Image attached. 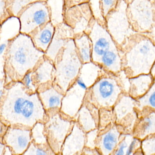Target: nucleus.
<instances>
[{
    "label": "nucleus",
    "mask_w": 155,
    "mask_h": 155,
    "mask_svg": "<svg viewBox=\"0 0 155 155\" xmlns=\"http://www.w3.org/2000/svg\"><path fill=\"white\" fill-rule=\"evenodd\" d=\"M47 114L38 93L27 91L21 81L5 86L0 103V120L8 127L31 129L38 122H45Z\"/></svg>",
    "instance_id": "f257e3e1"
},
{
    "label": "nucleus",
    "mask_w": 155,
    "mask_h": 155,
    "mask_svg": "<svg viewBox=\"0 0 155 155\" xmlns=\"http://www.w3.org/2000/svg\"><path fill=\"white\" fill-rule=\"evenodd\" d=\"M5 85L21 81L25 74L35 69L45 57V53L35 46L31 36L19 33L8 40L2 56Z\"/></svg>",
    "instance_id": "f03ea898"
},
{
    "label": "nucleus",
    "mask_w": 155,
    "mask_h": 155,
    "mask_svg": "<svg viewBox=\"0 0 155 155\" xmlns=\"http://www.w3.org/2000/svg\"><path fill=\"white\" fill-rule=\"evenodd\" d=\"M122 51L123 70L129 77L150 73L155 62V45L147 35H134Z\"/></svg>",
    "instance_id": "7ed1b4c3"
},
{
    "label": "nucleus",
    "mask_w": 155,
    "mask_h": 155,
    "mask_svg": "<svg viewBox=\"0 0 155 155\" xmlns=\"http://www.w3.org/2000/svg\"><path fill=\"white\" fill-rule=\"evenodd\" d=\"M74 38L67 42L54 62L53 84L64 94L74 83L83 64L78 54Z\"/></svg>",
    "instance_id": "20e7f679"
},
{
    "label": "nucleus",
    "mask_w": 155,
    "mask_h": 155,
    "mask_svg": "<svg viewBox=\"0 0 155 155\" xmlns=\"http://www.w3.org/2000/svg\"><path fill=\"white\" fill-rule=\"evenodd\" d=\"M123 93L116 74L107 72L88 89L85 100L99 109L113 108Z\"/></svg>",
    "instance_id": "39448f33"
},
{
    "label": "nucleus",
    "mask_w": 155,
    "mask_h": 155,
    "mask_svg": "<svg viewBox=\"0 0 155 155\" xmlns=\"http://www.w3.org/2000/svg\"><path fill=\"white\" fill-rule=\"evenodd\" d=\"M127 5L125 1L119 0L114 9L104 19L106 28L121 51L129 39L137 33L129 22Z\"/></svg>",
    "instance_id": "423d86ee"
},
{
    "label": "nucleus",
    "mask_w": 155,
    "mask_h": 155,
    "mask_svg": "<svg viewBox=\"0 0 155 155\" xmlns=\"http://www.w3.org/2000/svg\"><path fill=\"white\" fill-rule=\"evenodd\" d=\"M47 116L45 124L48 145L56 155L60 154L64 142L75 121L61 111L49 113Z\"/></svg>",
    "instance_id": "0eeeda50"
},
{
    "label": "nucleus",
    "mask_w": 155,
    "mask_h": 155,
    "mask_svg": "<svg viewBox=\"0 0 155 155\" xmlns=\"http://www.w3.org/2000/svg\"><path fill=\"white\" fill-rule=\"evenodd\" d=\"M51 14L48 2L41 1L30 5L18 16L20 32L30 35L37 28L51 21Z\"/></svg>",
    "instance_id": "6e6552de"
},
{
    "label": "nucleus",
    "mask_w": 155,
    "mask_h": 155,
    "mask_svg": "<svg viewBox=\"0 0 155 155\" xmlns=\"http://www.w3.org/2000/svg\"><path fill=\"white\" fill-rule=\"evenodd\" d=\"M127 12L129 22L137 33H146L155 25L150 0H132L127 5Z\"/></svg>",
    "instance_id": "1a4fd4ad"
},
{
    "label": "nucleus",
    "mask_w": 155,
    "mask_h": 155,
    "mask_svg": "<svg viewBox=\"0 0 155 155\" xmlns=\"http://www.w3.org/2000/svg\"><path fill=\"white\" fill-rule=\"evenodd\" d=\"M115 123L121 127L124 134H133L138 119L137 99L123 93L113 108Z\"/></svg>",
    "instance_id": "9d476101"
},
{
    "label": "nucleus",
    "mask_w": 155,
    "mask_h": 155,
    "mask_svg": "<svg viewBox=\"0 0 155 155\" xmlns=\"http://www.w3.org/2000/svg\"><path fill=\"white\" fill-rule=\"evenodd\" d=\"M63 22L72 29L75 36L87 34L96 20L89 2L63 10Z\"/></svg>",
    "instance_id": "9b49d317"
},
{
    "label": "nucleus",
    "mask_w": 155,
    "mask_h": 155,
    "mask_svg": "<svg viewBox=\"0 0 155 155\" xmlns=\"http://www.w3.org/2000/svg\"><path fill=\"white\" fill-rule=\"evenodd\" d=\"M92 45V61L99 64L105 53L119 48L106 28L105 24L96 19L87 34Z\"/></svg>",
    "instance_id": "f8f14e48"
},
{
    "label": "nucleus",
    "mask_w": 155,
    "mask_h": 155,
    "mask_svg": "<svg viewBox=\"0 0 155 155\" xmlns=\"http://www.w3.org/2000/svg\"><path fill=\"white\" fill-rule=\"evenodd\" d=\"M2 143L13 155H22L31 143V129L9 127Z\"/></svg>",
    "instance_id": "ddd939ff"
},
{
    "label": "nucleus",
    "mask_w": 155,
    "mask_h": 155,
    "mask_svg": "<svg viewBox=\"0 0 155 155\" xmlns=\"http://www.w3.org/2000/svg\"><path fill=\"white\" fill-rule=\"evenodd\" d=\"M87 92L74 82L64 94L60 111L61 113L75 120L78 111L84 103Z\"/></svg>",
    "instance_id": "4468645a"
},
{
    "label": "nucleus",
    "mask_w": 155,
    "mask_h": 155,
    "mask_svg": "<svg viewBox=\"0 0 155 155\" xmlns=\"http://www.w3.org/2000/svg\"><path fill=\"white\" fill-rule=\"evenodd\" d=\"M124 134L121 127L115 123L99 131L96 147L101 155H113L121 142Z\"/></svg>",
    "instance_id": "2eb2a0df"
},
{
    "label": "nucleus",
    "mask_w": 155,
    "mask_h": 155,
    "mask_svg": "<svg viewBox=\"0 0 155 155\" xmlns=\"http://www.w3.org/2000/svg\"><path fill=\"white\" fill-rule=\"evenodd\" d=\"M55 26V32L52 41L45 54V57L54 63L67 42L75 37L72 29L64 22L58 24Z\"/></svg>",
    "instance_id": "dca6fc26"
},
{
    "label": "nucleus",
    "mask_w": 155,
    "mask_h": 155,
    "mask_svg": "<svg viewBox=\"0 0 155 155\" xmlns=\"http://www.w3.org/2000/svg\"><path fill=\"white\" fill-rule=\"evenodd\" d=\"M86 133L75 121L62 147L61 155H81L85 147Z\"/></svg>",
    "instance_id": "f3484780"
},
{
    "label": "nucleus",
    "mask_w": 155,
    "mask_h": 155,
    "mask_svg": "<svg viewBox=\"0 0 155 155\" xmlns=\"http://www.w3.org/2000/svg\"><path fill=\"white\" fill-rule=\"evenodd\" d=\"M46 114L61 111L64 93L55 85H50L37 90Z\"/></svg>",
    "instance_id": "a211bd4d"
},
{
    "label": "nucleus",
    "mask_w": 155,
    "mask_h": 155,
    "mask_svg": "<svg viewBox=\"0 0 155 155\" xmlns=\"http://www.w3.org/2000/svg\"><path fill=\"white\" fill-rule=\"evenodd\" d=\"M138 117L133 130V136L142 140L155 134V110L144 108L138 112Z\"/></svg>",
    "instance_id": "6ab92c4d"
},
{
    "label": "nucleus",
    "mask_w": 155,
    "mask_h": 155,
    "mask_svg": "<svg viewBox=\"0 0 155 155\" xmlns=\"http://www.w3.org/2000/svg\"><path fill=\"white\" fill-rule=\"evenodd\" d=\"M99 109L85 101L75 117V121L85 133L98 128Z\"/></svg>",
    "instance_id": "aec40b11"
},
{
    "label": "nucleus",
    "mask_w": 155,
    "mask_h": 155,
    "mask_svg": "<svg viewBox=\"0 0 155 155\" xmlns=\"http://www.w3.org/2000/svg\"><path fill=\"white\" fill-rule=\"evenodd\" d=\"M54 71V63L45 55L44 59L33 71L37 90L53 84Z\"/></svg>",
    "instance_id": "412c9836"
},
{
    "label": "nucleus",
    "mask_w": 155,
    "mask_h": 155,
    "mask_svg": "<svg viewBox=\"0 0 155 155\" xmlns=\"http://www.w3.org/2000/svg\"><path fill=\"white\" fill-rule=\"evenodd\" d=\"M55 25L51 21L37 28L29 35L35 46L45 54L52 41L55 32Z\"/></svg>",
    "instance_id": "4be33fe9"
},
{
    "label": "nucleus",
    "mask_w": 155,
    "mask_h": 155,
    "mask_svg": "<svg viewBox=\"0 0 155 155\" xmlns=\"http://www.w3.org/2000/svg\"><path fill=\"white\" fill-rule=\"evenodd\" d=\"M99 64L107 72L117 74L123 70V52L119 48L107 51L102 56Z\"/></svg>",
    "instance_id": "5701e85b"
},
{
    "label": "nucleus",
    "mask_w": 155,
    "mask_h": 155,
    "mask_svg": "<svg viewBox=\"0 0 155 155\" xmlns=\"http://www.w3.org/2000/svg\"><path fill=\"white\" fill-rule=\"evenodd\" d=\"M155 80V78L150 73L130 77L128 94L135 99L143 96L151 88Z\"/></svg>",
    "instance_id": "b1692460"
},
{
    "label": "nucleus",
    "mask_w": 155,
    "mask_h": 155,
    "mask_svg": "<svg viewBox=\"0 0 155 155\" xmlns=\"http://www.w3.org/2000/svg\"><path fill=\"white\" fill-rule=\"evenodd\" d=\"M106 72L100 64L91 61L83 64L77 77L80 78L89 89Z\"/></svg>",
    "instance_id": "393cba45"
},
{
    "label": "nucleus",
    "mask_w": 155,
    "mask_h": 155,
    "mask_svg": "<svg viewBox=\"0 0 155 155\" xmlns=\"http://www.w3.org/2000/svg\"><path fill=\"white\" fill-rule=\"evenodd\" d=\"M74 43L78 54L82 63L92 61V45L91 40L87 33L76 35Z\"/></svg>",
    "instance_id": "a878e982"
},
{
    "label": "nucleus",
    "mask_w": 155,
    "mask_h": 155,
    "mask_svg": "<svg viewBox=\"0 0 155 155\" xmlns=\"http://www.w3.org/2000/svg\"><path fill=\"white\" fill-rule=\"evenodd\" d=\"M137 99V108L138 112L146 108L155 110V80L149 90Z\"/></svg>",
    "instance_id": "bb28decb"
},
{
    "label": "nucleus",
    "mask_w": 155,
    "mask_h": 155,
    "mask_svg": "<svg viewBox=\"0 0 155 155\" xmlns=\"http://www.w3.org/2000/svg\"><path fill=\"white\" fill-rule=\"evenodd\" d=\"M32 142L40 145H48L45 124L44 122L36 123L31 129Z\"/></svg>",
    "instance_id": "cd10ccee"
},
{
    "label": "nucleus",
    "mask_w": 155,
    "mask_h": 155,
    "mask_svg": "<svg viewBox=\"0 0 155 155\" xmlns=\"http://www.w3.org/2000/svg\"><path fill=\"white\" fill-rule=\"evenodd\" d=\"M48 0H9V11L12 16L18 17L21 12L27 6L33 3Z\"/></svg>",
    "instance_id": "c85d7f7f"
},
{
    "label": "nucleus",
    "mask_w": 155,
    "mask_h": 155,
    "mask_svg": "<svg viewBox=\"0 0 155 155\" xmlns=\"http://www.w3.org/2000/svg\"><path fill=\"white\" fill-rule=\"evenodd\" d=\"M115 123L113 108H102L99 109L98 129L104 130L112 124Z\"/></svg>",
    "instance_id": "c756f323"
},
{
    "label": "nucleus",
    "mask_w": 155,
    "mask_h": 155,
    "mask_svg": "<svg viewBox=\"0 0 155 155\" xmlns=\"http://www.w3.org/2000/svg\"><path fill=\"white\" fill-rule=\"evenodd\" d=\"M48 145H40L32 142L27 150L22 155H56Z\"/></svg>",
    "instance_id": "7c9ffc66"
},
{
    "label": "nucleus",
    "mask_w": 155,
    "mask_h": 155,
    "mask_svg": "<svg viewBox=\"0 0 155 155\" xmlns=\"http://www.w3.org/2000/svg\"><path fill=\"white\" fill-rule=\"evenodd\" d=\"M141 149L144 155H155V134L141 140Z\"/></svg>",
    "instance_id": "2f4dec72"
},
{
    "label": "nucleus",
    "mask_w": 155,
    "mask_h": 155,
    "mask_svg": "<svg viewBox=\"0 0 155 155\" xmlns=\"http://www.w3.org/2000/svg\"><path fill=\"white\" fill-rule=\"evenodd\" d=\"M21 81L27 91L30 93L37 92V87L35 83L33 71L26 73Z\"/></svg>",
    "instance_id": "473e14b6"
},
{
    "label": "nucleus",
    "mask_w": 155,
    "mask_h": 155,
    "mask_svg": "<svg viewBox=\"0 0 155 155\" xmlns=\"http://www.w3.org/2000/svg\"><path fill=\"white\" fill-rule=\"evenodd\" d=\"M133 135L132 134H124L123 138L112 155H125L126 150Z\"/></svg>",
    "instance_id": "72a5a7b5"
},
{
    "label": "nucleus",
    "mask_w": 155,
    "mask_h": 155,
    "mask_svg": "<svg viewBox=\"0 0 155 155\" xmlns=\"http://www.w3.org/2000/svg\"><path fill=\"white\" fill-rule=\"evenodd\" d=\"M119 0H99L101 13L104 19L110 12L114 9Z\"/></svg>",
    "instance_id": "f704fd0d"
},
{
    "label": "nucleus",
    "mask_w": 155,
    "mask_h": 155,
    "mask_svg": "<svg viewBox=\"0 0 155 155\" xmlns=\"http://www.w3.org/2000/svg\"><path fill=\"white\" fill-rule=\"evenodd\" d=\"M99 133L98 128L86 133L85 147L91 149L96 147L97 140Z\"/></svg>",
    "instance_id": "c9c22d12"
},
{
    "label": "nucleus",
    "mask_w": 155,
    "mask_h": 155,
    "mask_svg": "<svg viewBox=\"0 0 155 155\" xmlns=\"http://www.w3.org/2000/svg\"><path fill=\"white\" fill-rule=\"evenodd\" d=\"M9 0H0V24L12 16L9 11Z\"/></svg>",
    "instance_id": "e433bc0d"
},
{
    "label": "nucleus",
    "mask_w": 155,
    "mask_h": 155,
    "mask_svg": "<svg viewBox=\"0 0 155 155\" xmlns=\"http://www.w3.org/2000/svg\"><path fill=\"white\" fill-rule=\"evenodd\" d=\"M141 140L133 136L126 150L125 155H133L141 148Z\"/></svg>",
    "instance_id": "4c0bfd02"
},
{
    "label": "nucleus",
    "mask_w": 155,
    "mask_h": 155,
    "mask_svg": "<svg viewBox=\"0 0 155 155\" xmlns=\"http://www.w3.org/2000/svg\"><path fill=\"white\" fill-rule=\"evenodd\" d=\"M89 0H63V10H65L74 5L89 2Z\"/></svg>",
    "instance_id": "58836bf2"
},
{
    "label": "nucleus",
    "mask_w": 155,
    "mask_h": 155,
    "mask_svg": "<svg viewBox=\"0 0 155 155\" xmlns=\"http://www.w3.org/2000/svg\"><path fill=\"white\" fill-rule=\"evenodd\" d=\"M8 127H9L0 120V142L2 143L3 139L6 134Z\"/></svg>",
    "instance_id": "ea45409f"
},
{
    "label": "nucleus",
    "mask_w": 155,
    "mask_h": 155,
    "mask_svg": "<svg viewBox=\"0 0 155 155\" xmlns=\"http://www.w3.org/2000/svg\"><path fill=\"white\" fill-rule=\"evenodd\" d=\"M5 82L4 78H0V103L2 102L5 92Z\"/></svg>",
    "instance_id": "a19ab883"
},
{
    "label": "nucleus",
    "mask_w": 155,
    "mask_h": 155,
    "mask_svg": "<svg viewBox=\"0 0 155 155\" xmlns=\"http://www.w3.org/2000/svg\"><path fill=\"white\" fill-rule=\"evenodd\" d=\"M143 34L145 35L148 38H150V40L153 41L155 45V25L148 32L145 34Z\"/></svg>",
    "instance_id": "79ce46f5"
},
{
    "label": "nucleus",
    "mask_w": 155,
    "mask_h": 155,
    "mask_svg": "<svg viewBox=\"0 0 155 155\" xmlns=\"http://www.w3.org/2000/svg\"><path fill=\"white\" fill-rule=\"evenodd\" d=\"M8 45V40L2 43H0V56L3 55Z\"/></svg>",
    "instance_id": "37998d69"
},
{
    "label": "nucleus",
    "mask_w": 155,
    "mask_h": 155,
    "mask_svg": "<svg viewBox=\"0 0 155 155\" xmlns=\"http://www.w3.org/2000/svg\"><path fill=\"white\" fill-rule=\"evenodd\" d=\"M6 147L2 142H0V155H4Z\"/></svg>",
    "instance_id": "c03bdc74"
},
{
    "label": "nucleus",
    "mask_w": 155,
    "mask_h": 155,
    "mask_svg": "<svg viewBox=\"0 0 155 155\" xmlns=\"http://www.w3.org/2000/svg\"><path fill=\"white\" fill-rule=\"evenodd\" d=\"M153 7V11L154 15L155 20V0H150Z\"/></svg>",
    "instance_id": "a18cd8bd"
},
{
    "label": "nucleus",
    "mask_w": 155,
    "mask_h": 155,
    "mask_svg": "<svg viewBox=\"0 0 155 155\" xmlns=\"http://www.w3.org/2000/svg\"><path fill=\"white\" fill-rule=\"evenodd\" d=\"M133 155H144L141 150V148L137 151Z\"/></svg>",
    "instance_id": "49530a36"
},
{
    "label": "nucleus",
    "mask_w": 155,
    "mask_h": 155,
    "mask_svg": "<svg viewBox=\"0 0 155 155\" xmlns=\"http://www.w3.org/2000/svg\"><path fill=\"white\" fill-rule=\"evenodd\" d=\"M4 155H13L11 153L10 151H9V149L6 147V151H5V153Z\"/></svg>",
    "instance_id": "de8ad7c7"
},
{
    "label": "nucleus",
    "mask_w": 155,
    "mask_h": 155,
    "mask_svg": "<svg viewBox=\"0 0 155 155\" xmlns=\"http://www.w3.org/2000/svg\"><path fill=\"white\" fill-rule=\"evenodd\" d=\"M124 1H125L126 2H127V3L128 4L129 3H130L132 0H124Z\"/></svg>",
    "instance_id": "09e8293b"
},
{
    "label": "nucleus",
    "mask_w": 155,
    "mask_h": 155,
    "mask_svg": "<svg viewBox=\"0 0 155 155\" xmlns=\"http://www.w3.org/2000/svg\"><path fill=\"white\" fill-rule=\"evenodd\" d=\"M1 25L0 24V34H1ZM0 41H1V38H0Z\"/></svg>",
    "instance_id": "8fccbe9b"
},
{
    "label": "nucleus",
    "mask_w": 155,
    "mask_h": 155,
    "mask_svg": "<svg viewBox=\"0 0 155 155\" xmlns=\"http://www.w3.org/2000/svg\"><path fill=\"white\" fill-rule=\"evenodd\" d=\"M61 155L60 154H57V155Z\"/></svg>",
    "instance_id": "3c124183"
},
{
    "label": "nucleus",
    "mask_w": 155,
    "mask_h": 155,
    "mask_svg": "<svg viewBox=\"0 0 155 155\" xmlns=\"http://www.w3.org/2000/svg\"></svg>",
    "instance_id": "603ef678"
}]
</instances>
